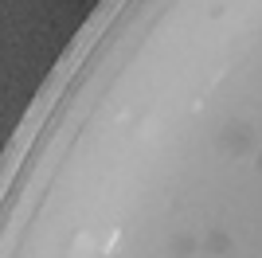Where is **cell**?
<instances>
[{"instance_id":"4","label":"cell","mask_w":262,"mask_h":258,"mask_svg":"<svg viewBox=\"0 0 262 258\" xmlns=\"http://www.w3.org/2000/svg\"><path fill=\"white\" fill-rule=\"evenodd\" d=\"M254 164H258V172H262V153H258V161H254Z\"/></svg>"},{"instance_id":"1","label":"cell","mask_w":262,"mask_h":258,"mask_svg":"<svg viewBox=\"0 0 262 258\" xmlns=\"http://www.w3.org/2000/svg\"><path fill=\"white\" fill-rule=\"evenodd\" d=\"M219 145L227 153H235V157H243V153H251V129L243 125V121H231V125H223V133H219Z\"/></svg>"},{"instance_id":"3","label":"cell","mask_w":262,"mask_h":258,"mask_svg":"<svg viewBox=\"0 0 262 258\" xmlns=\"http://www.w3.org/2000/svg\"><path fill=\"white\" fill-rule=\"evenodd\" d=\"M204 250H208V254H227V250H231V235H223V231H211V235L204 239Z\"/></svg>"},{"instance_id":"2","label":"cell","mask_w":262,"mask_h":258,"mask_svg":"<svg viewBox=\"0 0 262 258\" xmlns=\"http://www.w3.org/2000/svg\"><path fill=\"white\" fill-rule=\"evenodd\" d=\"M196 247H200V243H196V239H192V235H176L172 243H168V250H172V258H192V254H196Z\"/></svg>"}]
</instances>
